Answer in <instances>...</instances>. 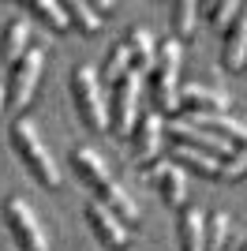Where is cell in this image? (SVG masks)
<instances>
[{
  "label": "cell",
  "instance_id": "cell-1",
  "mask_svg": "<svg viewBox=\"0 0 247 251\" xmlns=\"http://www.w3.org/2000/svg\"><path fill=\"white\" fill-rule=\"evenodd\" d=\"M72 165L79 169V176L90 184L98 195H101V202L109 210H116L124 221H139V206H135V199L127 195V191L120 188L113 180V173H109V165L101 161V154L94 147H86V143H79V147L72 150Z\"/></svg>",
  "mask_w": 247,
  "mask_h": 251
},
{
  "label": "cell",
  "instance_id": "cell-2",
  "mask_svg": "<svg viewBox=\"0 0 247 251\" xmlns=\"http://www.w3.org/2000/svg\"><path fill=\"white\" fill-rule=\"evenodd\" d=\"M11 143H15V150L23 154V161L30 165V173L45 184V188H56V184H60L56 157L49 154V147H45V139H41L38 124H34L30 116H15V120H11Z\"/></svg>",
  "mask_w": 247,
  "mask_h": 251
},
{
  "label": "cell",
  "instance_id": "cell-3",
  "mask_svg": "<svg viewBox=\"0 0 247 251\" xmlns=\"http://www.w3.org/2000/svg\"><path fill=\"white\" fill-rule=\"evenodd\" d=\"M72 98L79 105V116L94 131H109V105L101 94V75L90 64H75L72 68Z\"/></svg>",
  "mask_w": 247,
  "mask_h": 251
},
{
  "label": "cell",
  "instance_id": "cell-4",
  "mask_svg": "<svg viewBox=\"0 0 247 251\" xmlns=\"http://www.w3.org/2000/svg\"><path fill=\"white\" fill-rule=\"evenodd\" d=\"M180 64H184V42L180 38H165L157 49V79H154V94L157 105L176 113L180 109Z\"/></svg>",
  "mask_w": 247,
  "mask_h": 251
},
{
  "label": "cell",
  "instance_id": "cell-5",
  "mask_svg": "<svg viewBox=\"0 0 247 251\" xmlns=\"http://www.w3.org/2000/svg\"><path fill=\"white\" fill-rule=\"evenodd\" d=\"M4 218H8V225H11L23 251H49V232H45V225L38 221V214L30 210V202L23 195H8Z\"/></svg>",
  "mask_w": 247,
  "mask_h": 251
},
{
  "label": "cell",
  "instance_id": "cell-6",
  "mask_svg": "<svg viewBox=\"0 0 247 251\" xmlns=\"http://www.w3.org/2000/svg\"><path fill=\"white\" fill-rule=\"evenodd\" d=\"M41 68H45V49H41V45L26 49V56H23L19 64H11L8 101H11V109H15V116H23V109L30 105L34 86H38V79H41Z\"/></svg>",
  "mask_w": 247,
  "mask_h": 251
},
{
  "label": "cell",
  "instance_id": "cell-7",
  "mask_svg": "<svg viewBox=\"0 0 247 251\" xmlns=\"http://www.w3.org/2000/svg\"><path fill=\"white\" fill-rule=\"evenodd\" d=\"M169 135H173L176 143H187V147H202L206 154H217V157H225V161L240 150L232 139L217 135V131L195 124V120H187V116H173V120H169Z\"/></svg>",
  "mask_w": 247,
  "mask_h": 251
},
{
  "label": "cell",
  "instance_id": "cell-8",
  "mask_svg": "<svg viewBox=\"0 0 247 251\" xmlns=\"http://www.w3.org/2000/svg\"><path fill=\"white\" fill-rule=\"evenodd\" d=\"M143 75L139 68H131V72L124 75V83L116 86V101H113V131L116 135H131L135 124L143 120L139 116V94H143Z\"/></svg>",
  "mask_w": 247,
  "mask_h": 251
},
{
  "label": "cell",
  "instance_id": "cell-9",
  "mask_svg": "<svg viewBox=\"0 0 247 251\" xmlns=\"http://www.w3.org/2000/svg\"><path fill=\"white\" fill-rule=\"evenodd\" d=\"M86 218H90V225L98 229V236H101L109 248H116V251H124L127 248V221L116 214V210H109L101 199H86Z\"/></svg>",
  "mask_w": 247,
  "mask_h": 251
},
{
  "label": "cell",
  "instance_id": "cell-10",
  "mask_svg": "<svg viewBox=\"0 0 247 251\" xmlns=\"http://www.w3.org/2000/svg\"><path fill=\"white\" fill-rule=\"evenodd\" d=\"M161 143H165V120L161 113H143L139 127H135V161L139 165H154L161 161Z\"/></svg>",
  "mask_w": 247,
  "mask_h": 251
},
{
  "label": "cell",
  "instance_id": "cell-11",
  "mask_svg": "<svg viewBox=\"0 0 247 251\" xmlns=\"http://www.w3.org/2000/svg\"><path fill=\"white\" fill-rule=\"evenodd\" d=\"M146 173L161 184V195H165L169 206H184V202H187V176H184V169L176 165V161L161 157V161H154Z\"/></svg>",
  "mask_w": 247,
  "mask_h": 251
},
{
  "label": "cell",
  "instance_id": "cell-12",
  "mask_svg": "<svg viewBox=\"0 0 247 251\" xmlns=\"http://www.w3.org/2000/svg\"><path fill=\"white\" fill-rule=\"evenodd\" d=\"M228 101H232L228 90H217V86H198V83L180 86V105H187L191 113H225Z\"/></svg>",
  "mask_w": 247,
  "mask_h": 251
},
{
  "label": "cell",
  "instance_id": "cell-13",
  "mask_svg": "<svg viewBox=\"0 0 247 251\" xmlns=\"http://www.w3.org/2000/svg\"><path fill=\"white\" fill-rule=\"evenodd\" d=\"M221 56H225L228 72H240V68L247 64V4L240 8V19L232 23V30L225 34V49H221Z\"/></svg>",
  "mask_w": 247,
  "mask_h": 251
},
{
  "label": "cell",
  "instance_id": "cell-14",
  "mask_svg": "<svg viewBox=\"0 0 247 251\" xmlns=\"http://www.w3.org/2000/svg\"><path fill=\"white\" fill-rule=\"evenodd\" d=\"M26 38H30V23L15 15V19L4 26V42H0V52H4V60L8 64H19L26 56Z\"/></svg>",
  "mask_w": 247,
  "mask_h": 251
},
{
  "label": "cell",
  "instance_id": "cell-15",
  "mask_svg": "<svg viewBox=\"0 0 247 251\" xmlns=\"http://www.w3.org/2000/svg\"><path fill=\"white\" fill-rule=\"evenodd\" d=\"M180 244H184V251H210V248H206L202 214H198L195 206H184V210H180Z\"/></svg>",
  "mask_w": 247,
  "mask_h": 251
},
{
  "label": "cell",
  "instance_id": "cell-16",
  "mask_svg": "<svg viewBox=\"0 0 247 251\" xmlns=\"http://www.w3.org/2000/svg\"><path fill=\"white\" fill-rule=\"evenodd\" d=\"M173 154L180 157L184 165L198 169L202 176H221V169H225V157L206 154V150H198V147H187V143H176V147H173Z\"/></svg>",
  "mask_w": 247,
  "mask_h": 251
},
{
  "label": "cell",
  "instance_id": "cell-17",
  "mask_svg": "<svg viewBox=\"0 0 247 251\" xmlns=\"http://www.w3.org/2000/svg\"><path fill=\"white\" fill-rule=\"evenodd\" d=\"M131 68H135V56H131V49H127V42L113 45V49H109V56H105V68H101V83L120 86L124 75L131 72Z\"/></svg>",
  "mask_w": 247,
  "mask_h": 251
},
{
  "label": "cell",
  "instance_id": "cell-18",
  "mask_svg": "<svg viewBox=\"0 0 247 251\" xmlns=\"http://www.w3.org/2000/svg\"><path fill=\"white\" fill-rule=\"evenodd\" d=\"M124 42H127V49H131L135 68H139V72H146L150 64H157V60H154V56H157V45H154V34L146 30V26H131Z\"/></svg>",
  "mask_w": 247,
  "mask_h": 251
},
{
  "label": "cell",
  "instance_id": "cell-19",
  "mask_svg": "<svg viewBox=\"0 0 247 251\" xmlns=\"http://www.w3.org/2000/svg\"><path fill=\"white\" fill-rule=\"evenodd\" d=\"M68 8V19L79 26L82 34H94V30H101V15L94 11V4H86V0H68L64 4Z\"/></svg>",
  "mask_w": 247,
  "mask_h": 251
},
{
  "label": "cell",
  "instance_id": "cell-20",
  "mask_svg": "<svg viewBox=\"0 0 247 251\" xmlns=\"http://www.w3.org/2000/svg\"><path fill=\"white\" fill-rule=\"evenodd\" d=\"M228 229H232V218H228L225 210H214V214H210V225H206V248L225 251L228 248Z\"/></svg>",
  "mask_w": 247,
  "mask_h": 251
},
{
  "label": "cell",
  "instance_id": "cell-21",
  "mask_svg": "<svg viewBox=\"0 0 247 251\" xmlns=\"http://www.w3.org/2000/svg\"><path fill=\"white\" fill-rule=\"evenodd\" d=\"M173 23H176V38H195V26H198V4L195 0H180L173 8Z\"/></svg>",
  "mask_w": 247,
  "mask_h": 251
},
{
  "label": "cell",
  "instance_id": "cell-22",
  "mask_svg": "<svg viewBox=\"0 0 247 251\" xmlns=\"http://www.w3.org/2000/svg\"><path fill=\"white\" fill-rule=\"evenodd\" d=\"M30 11L38 15V19H45L52 30H68V26H72V19H68V8H64V4H56V0H34Z\"/></svg>",
  "mask_w": 247,
  "mask_h": 251
},
{
  "label": "cell",
  "instance_id": "cell-23",
  "mask_svg": "<svg viewBox=\"0 0 247 251\" xmlns=\"http://www.w3.org/2000/svg\"><path fill=\"white\" fill-rule=\"evenodd\" d=\"M240 8L244 4H236V0H217V4L206 8V19L214 23V26H221V30H232V23L240 19Z\"/></svg>",
  "mask_w": 247,
  "mask_h": 251
},
{
  "label": "cell",
  "instance_id": "cell-24",
  "mask_svg": "<svg viewBox=\"0 0 247 251\" xmlns=\"http://www.w3.org/2000/svg\"><path fill=\"white\" fill-rule=\"evenodd\" d=\"M221 176L225 180H240V176H247V143L236 150V154L225 161V169H221Z\"/></svg>",
  "mask_w": 247,
  "mask_h": 251
},
{
  "label": "cell",
  "instance_id": "cell-25",
  "mask_svg": "<svg viewBox=\"0 0 247 251\" xmlns=\"http://www.w3.org/2000/svg\"><path fill=\"white\" fill-rule=\"evenodd\" d=\"M4 94H8V86L0 83V113H4V101H8V98H4Z\"/></svg>",
  "mask_w": 247,
  "mask_h": 251
},
{
  "label": "cell",
  "instance_id": "cell-26",
  "mask_svg": "<svg viewBox=\"0 0 247 251\" xmlns=\"http://www.w3.org/2000/svg\"><path fill=\"white\" fill-rule=\"evenodd\" d=\"M244 251H247V244H244Z\"/></svg>",
  "mask_w": 247,
  "mask_h": 251
}]
</instances>
